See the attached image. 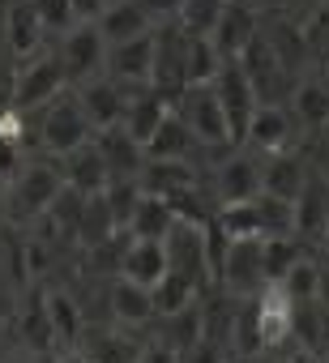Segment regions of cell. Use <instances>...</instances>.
Returning <instances> with one entry per match:
<instances>
[{
  "label": "cell",
  "instance_id": "1",
  "mask_svg": "<svg viewBox=\"0 0 329 363\" xmlns=\"http://www.w3.org/2000/svg\"><path fill=\"white\" fill-rule=\"evenodd\" d=\"M65 193H69V184H65L60 162H39V158H30V162L18 171V179L9 184V223H13V227H30V223L48 218V214L60 206Z\"/></svg>",
  "mask_w": 329,
  "mask_h": 363
},
{
  "label": "cell",
  "instance_id": "2",
  "mask_svg": "<svg viewBox=\"0 0 329 363\" xmlns=\"http://www.w3.org/2000/svg\"><path fill=\"white\" fill-rule=\"evenodd\" d=\"M176 111H180V120L189 124L193 141L214 154V167H218L231 150H240L235 137H231V120H227V111H223V99H218L214 86H189V90H180V94H176Z\"/></svg>",
  "mask_w": 329,
  "mask_h": 363
},
{
  "label": "cell",
  "instance_id": "3",
  "mask_svg": "<svg viewBox=\"0 0 329 363\" xmlns=\"http://www.w3.org/2000/svg\"><path fill=\"white\" fill-rule=\"evenodd\" d=\"M30 120H35V141H39V150L52 154V162H60L73 150H82V145L94 141V124L86 120V111H82V103H77L73 90L60 94L56 103H48L43 111H35Z\"/></svg>",
  "mask_w": 329,
  "mask_h": 363
},
{
  "label": "cell",
  "instance_id": "4",
  "mask_svg": "<svg viewBox=\"0 0 329 363\" xmlns=\"http://www.w3.org/2000/svg\"><path fill=\"white\" fill-rule=\"evenodd\" d=\"M69 90H73L69 86V73H65V65H60V56L52 48V52L18 65V77L9 86V107H18L22 116H35V111H43L48 103H56Z\"/></svg>",
  "mask_w": 329,
  "mask_h": 363
},
{
  "label": "cell",
  "instance_id": "5",
  "mask_svg": "<svg viewBox=\"0 0 329 363\" xmlns=\"http://www.w3.org/2000/svg\"><path fill=\"white\" fill-rule=\"evenodd\" d=\"M107 52H111V48H107L99 22H77L69 35H60V48H56V56H60V65H65L73 90L107 73Z\"/></svg>",
  "mask_w": 329,
  "mask_h": 363
},
{
  "label": "cell",
  "instance_id": "6",
  "mask_svg": "<svg viewBox=\"0 0 329 363\" xmlns=\"http://www.w3.org/2000/svg\"><path fill=\"white\" fill-rule=\"evenodd\" d=\"M0 43H5V52L18 65H26V60L52 52L48 48L52 43V30H48V22L39 18V9L30 5V0H9L5 18H0Z\"/></svg>",
  "mask_w": 329,
  "mask_h": 363
},
{
  "label": "cell",
  "instance_id": "7",
  "mask_svg": "<svg viewBox=\"0 0 329 363\" xmlns=\"http://www.w3.org/2000/svg\"><path fill=\"white\" fill-rule=\"evenodd\" d=\"M214 282H223V291H231L235 299H257L269 286V278H265V240H231Z\"/></svg>",
  "mask_w": 329,
  "mask_h": 363
},
{
  "label": "cell",
  "instance_id": "8",
  "mask_svg": "<svg viewBox=\"0 0 329 363\" xmlns=\"http://www.w3.org/2000/svg\"><path fill=\"white\" fill-rule=\"evenodd\" d=\"M210 189H214V201H218V206L261 197V154H252V150H244V145L231 150V154L210 171Z\"/></svg>",
  "mask_w": 329,
  "mask_h": 363
},
{
  "label": "cell",
  "instance_id": "9",
  "mask_svg": "<svg viewBox=\"0 0 329 363\" xmlns=\"http://www.w3.org/2000/svg\"><path fill=\"white\" fill-rule=\"evenodd\" d=\"M240 69L248 73V82L257 86V99L261 103H291V90H295V77L286 73V65L274 56V48L265 43V35H257L244 56H240Z\"/></svg>",
  "mask_w": 329,
  "mask_h": 363
},
{
  "label": "cell",
  "instance_id": "10",
  "mask_svg": "<svg viewBox=\"0 0 329 363\" xmlns=\"http://www.w3.org/2000/svg\"><path fill=\"white\" fill-rule=\"evenodd\" d=\"M77 94V103H82V111H86V120L94 124V133H107V128H120L124 124V116H128V103H133V86H120L116 77H94V82H86V86H77L73 90Z\"/></svg>",
  "mask_w": 329,
  "mask_h": 363
},
{
  "label": "cell",
  "instance_id": "11",
  "mask_svg": "<svg viewBox=\"0 0 329 363\" xmlns=\"http://www.w3.org/2000/svg\"><path fill=\"white\" fill-rule=\"evenodd\" d=\"M214 90H218L223 111H227V120H231L235 145H244V133H248V124H252V116H257V107H261L257 86L248 82V73L240 69V60H227L223 73H218V82H214Z\"/></svg>",
  "mask_w": 329,
  "mask_h": 363
},
{
  "label": "cell",
  "instance_id": "12",
  "mask_svg": "<svg viewBox=\"0 0 329 363\" xmlns=\"http://www.w3.org/2000/svg\"><path fill=\"white\" fill-rule=\"evenodd\" d=\"M295 133H303V128H299V120L291 116L286 103H261L252 124H248V133H244V150H252L261 158L265 154H282V150H291Z\"/></svg>",
  "mask_w": 329,
  "mask_h": 363
},
{
  "label": "cell",
  "instance_id": "13",
  "mask_svg": "<svg viewBox=\"0 0 329 363\" xmlns=\"http://www.w3.org/2000/svg\"><path fill=\"white\" fill-rule=\"evenodd\" d=\"M154 56H158V26L141 39H128V43H116L107 52V77H116L120 86H154Z\"/></svg>",
  "mask_w": 329,
  "mask_h": 363
},
{
  "label": "cell",
  "instance_id": "14",
  "mask_svg": "<svg viewBox=\"0 0 329 363\" xmlns=\"http://www.w3.org/2000/svg\"><path fill=\"white\" fill-rule=\"evenodd\" d=\"M257 325H261V346L265 354H278L295 342V299L269 282L261 295H257Z\"/></svg>",
  "mask_w": 329,
  "mask_h": 363
},
{
  "label": "cell",
  "instance_id": "15",
  "mask_svg": "<svg viewBox=\"0 0 329 363\" xmlns=\"http://www.w3.org/2000/svg\"><path fill=\"white\" fill-rule=\"evenodd\" d=\"M172 269V252H167V240H124L120 248V261H116V274L154 291Z\"/></svg>",
  "mask_w": 329,
  "mask_h": 363
},
{
  "label": "cell",
  "instance_id": "16",
  "mask_svg": "<svg viewBox=\"0 0 329 363\" xmlns=\"http://www.w3.org/2000/svg\"><path fill=\"white\" fill-rule=\"evenodd\" d=\"M261 22H265V13H261L257 0H227V9H223V18H218L210 39H214V48L227 60H240L244 48L261 35Z\"/></svg>",
  "mask_w": 329,
  "mask_h": 363
},
{
  "label": "cell",
  "instance_id": "17",
  "mask_svg": "<svg viewBox=\"0 0 329 363\" xmlns=\"http://www.w3.org/2000/svg\"><path fill=\"white\" fill-rule=\"evenodd\" d=\"M137 179H141L145 193H158V197H167L176 206H180V197L201 189V171L193 167V158H145Z\"/></svg>",
  "mask_w": 329,
  "mask_h": 363
},
{
  "label": "cell",
  "instance_id": "18",
  "mask_svg": "<svg viewBox=\"0 0 329 363\" xmlns=\"http://www.w3.org/2000/svg\"><path fill=\"white\" fill-rule=\"evenodd\" d=\"M308 175H312V167L303 162V154H295V150L265 154V158H261V193L295 206V197H299L303 184H308Z\"/></svg>",
  "mask_w": 329,
  "mask_h": 363
},
{
  "label": "cell",
  "instance_id": "19",
  "mask_svg": "<svg viewBox=\"0 0 329 363\" xmlns=\"http://www.w3.org/2000/svg\"><path fill=\"white\" fill-rule=\"evenodd\" d=\"M107 303H111V320H116L120 329H128V333L150 329V325L158 320L154 291H145V286H137V282H128V278H120V274H116V282H111V291H107Z\"/></svg>",
  "mask_w": 329,
  "mask_h": 363
},
{
  "label": "cell",
  "instance_id": "20",
  "mask_svg": "<svg viewBox=\"0 0 329 363\" xmlns=\"http://www.w3.org/2000/svg\"><path fill=\"white\" fill-rule=\"evenodd\" d=\"M43 312H48V325H52V337L60 350H77L86 342V312L82 303L65 291V286H48L43 291Z\"/></svg>",
  "mask_w": 329,
  "mask_h": 363
},
{
  "label": "cell",
  "instance_id": "21",
  "mask_svg": "<svg viewBox=\"0 0 329 363\" xmlns=\"http://www.w3.org/2000/svg\"><path fill=\"white\" fill-rule=\"evenodd\" d=\"M60 171H65V184L73 193H82V197L107 193V184L116 179L111 167H107V158H103V150H99V141H90V145L73 150L69 158H60Z\"/></svg>",
  "mask_w": 329,
  "mask_h": 363
},
{
  "label": "cell",
  "instance_id": "22",
  "mask_svg": "<svg viewBox=\"0 0 329 363\" xmlns=\"http://www.w3.org/2000/svg\"><path fill=\"white\" fill-rule=\"evenodd\" d=\"M286 107H291V116L299 120L303 133H316V137H320V133L329 128V82H325V73L312 69L308 77H299Z\"/></svg>",
  "mask_w": 329,
  "mask_h": 363
},
{
  "label": "cell",
  "instance_id": "23",
  "mask_svg": "<svg viewBox=\"0 0 329 363\" xmlns=\"http://www.w3.org/2000/svg\"><path fill=\"white\" fill-rule=\"evenodd\" d=\"M172 107H176V99H167V94L154 90V86H141V90H133V103H128V116H124L120 128L137 145H150V137L162 128V120L172 116Z\"/></svg>",
  "mask_w": 329,
  "mask_h": 363
},
{
  "label": "cell",
  "instance_id": "24",
  "mask_svg": "<svg viewBox=\"0 0 329 363\" xmlns=\"http://www.w3.org/2000/svg\"><path fill=\"white\" fill-rule=\"evenodd\" d=\"M176 223H180L176 201L158 197V193H141V201H137V210L124 227V240H167L176 231Z\"/></svg>",
  "mask_w": 329,
  "mask_h": 363
},
{
  "label": "cell",
  "instance_id": "25",
  "mask_svg": "<svg viewBox=\"0 0 329 363\" xmlns=\"http://www.w3.org/2000/svg\"><path fill=\"white\" fill-rule=\"evenodd\" d=\"M325 227H329V184L312 171L303 193L295 197V240L312 244L325 235Z\"/></svg>",
  "mask_w": 329,
  "mask_h": 363
},
{
  "label": "cell",
  "instance_id": "26",
  "mask_svg": "<svg viewBox=\"0 0 329 363\" xmlns=\"http://www.w3.org/2000/svg\"><path fill=\"white\" fill-rule=\"evenodd\" d=\"M158 22L150 18V9L141 5V0H116V5H107V13L99 18V30L107 39V48L116 43H128V39H141L150 35Z\"/></svg>",
  "mask_w": 329,
  "mask_h": 363
},
{
  "label": "cell",
  "instance_id": "27",
  "mask_svg": "<svg viewBox=\"0 0 329 363\" xmlns=\"http://www.w3.org/2000/svg\"><path fill=\"white\" fill-rule=\"evenodd\" d=\"M210 218L218 223V231H223L227 240H269V235H274L269 223H265V214H261V201H257V197H252V201L218 206Z\"/></svg>",
  "mask_w": 329,
  "mask_h": 363
},
{
  "label": "cell",
  "instance_id": "28",
  "mask_svg": "<svg viewBox=\"0 0 329 363\" xmlns=\"http://www.w3.org/2000/svg\"><path fill=\"white\" fill-rule=\"evenodd\" d=\"M82 350H86L94 363H137V359H141V342H137L128 329H120V325L86 329Z\"/></svg>",
  "mask_w": 329,
  "mask_h": 363
},
{
  "label": "cell",
  "instance_id": "29",
  "mask_svg": "<svg viewBox=\"0 0 329 363\" xmlns=\"http://www.w3.org/2000/svg\"><path fill=\"white\" fill-rule=\"evenodd\" d=\"M223 65H227V56L214 48L210 35H189L184 39V90L189 86H214Z\"/></svg>",
  "mask_w": 329,
  "mask_h": 363
},
{
  "label": "cell",
  "instance_id": "30",
  "mask_svg": "<svg viewBox=\"0 0 329 363\" xmlns=\"http://www.w3.org/2000/svg\"><path fill=\"white\" fill-rule=\"evenodd\" d=\"M94 141H99V150H103V158H107V167H111L116 179H137V175H141V167H145V145H137L124 128L94 133Z\"/></svg>",
  "mask_w": 329,
  "mask_h": 363
},
{
  "label": "cell",
  "instance_id": "31",
  "mask_svg": "<svg viewBox=\"0 0 329 363\" xmlns=\"http://www.w3.org/2000/svg\"><path fill=\"white\" fill-rule=\"evenodd\" d=\"M193 133H189V124L180 120V111L172 107V116L162 120V128L150 137V145H145V158H189L193 154Z\"/></svg>",
  "mask_w": 329,
  "mask_h": 363
},
{
  "label": "cell",
  "instance_id": "32",
  "mask_svg": "<svg viewBox=\"0 0 329 363\" xmlns=\"http://www.w3.org/2000/svg\"><path fill=\"white\" fill-rule=\"evenodd\" d=\"M320 274H325V265L303 252V257L286 269V278H282L278 286H282L295 303H312V299H320Z\"/></svg>",
  "mask_w": 329,
  "mask_h": 363
},
{
  "label": "cell",
  "instance_id": "33",
  "mask_svg": "<svg viewBox=\"0 0 329 363\" xmlns=\"http://www.w3.org/2000/svg\"><path fill=\"white\" fill-rule=\"evenodd\" d=\"M141 193H145V189H141V179H111V184H107L103 201H107V214H111V223H116L120 235H124V227H128V218H133Z\"/></svg>",
  "mask_w": 329,
  "mask_h": 363
},
{
  "label": "cell",
  "instance_id": "34",
  "mask_svg": "<svg viewBox=\"0 0 329 363\" xmlns=\"http://www.w3.org/2000/svg\"><path fill=\"white\" fill-rule=\"evenodd\" d=\"M299 257H303V240H295V235H269L265 240V278L269 282H282L286 269Z\"/></svg>",
  "mask_w": 329,
  "mask_h": 363
},
{
  "label": "cell",
  "instance_id": "35",
  "mask_svg": "<svg viewBox=\"0 0 329 363\" xmlns=\"http://www.w3.org/2000/svg\"><path fill=\"white\" fill-rule=\"evenodd\" d=\"M223 9H227V0H184V9H180L176 22H180L189 35H214Z\"/></svg>",
  "mask_w": 329,
  "mask_h": 363
},
{
  "label": "cell",
  "instance_id": "36",
  "mask_svg": "<svg viewBox=\"0 0 329 363\" xmlns=\"http://www.w3.org/2000/svg\"><path fill=\"white\" fill-rule=\"evenodd\" d=\"M299 30H303L308 48H312L316 65H325V60H329V0H320V5L299 22Z\"/></svg>",
  "mask_w": 329,
  "mask_h": 363
},
{
  "label": "cell",
  "instance_id": "37",
  "mask_svg": "<svg viewBox=\"0 0 329 363\" xmlns=\"http://www.w3.org/2000/svg\"><path fill=\"white\" fill-rule=\"evenodd\" d=\"M30 5L39 9V18L48 22V30L60 39V35H69L82 18H77V5H73V0H30Z\"/></svg>",
  "mask_w": 329,
  "mask_h": 363
},
{
  "label": "cell",
  "instance_id": "38",
  "mask_svg": "<svg viewBox=\"0 0 329 363\" xmlns=\"http://www.w3.org/2000/svg\"><path fill=\"white\" fill-rule=\"evenodd\" d=\"M316 5H320V0H265V9H269V13L291 18V22H303Z\"/></svg>",
  "mask_w": 329,
  "mask_h": 363
},
{
  "label": "cell",
  "instance_id": "39",
  "mask_svg": "<svg viewBox=\"0 0 329 363\" xmlns=\"http://www.w3.org/2000/svg\"><path fill=\"white\" fill-rule=\"evenodd\" d=\"M137 363H184V354L176 346H167V342H145Z\"/></svg>",
  "mask_w": 329,
  "mask_h": 363
},
{
  "label": "cell",
  "instance_id": "40",
  "mask_svg": "<svg viewBox=\"0 0 329 363\" xmlns=\"http://www.w3.org/2000/svg\"><path fill=\"white\" fill-rule=\"evenodd\" d=\"M22 261H26V278H39V274L48 269V244L30 240V244L22 248Z\"/></svg>",
  "mask_w": 329,
  "mask_h": 363
},
{
  "label": "cell",
  "instance_id": "41",
  "mask_svg": "<svg viewBox=\"0 0 329 363\" xmlns=\"http://www.w3.org/2000/svg\"><path fill=\"white\" fill-rule=\"evenodd\" d=\"M141 5H145V9H150V18L162 26V22H176V18H180L184 0H141Z\"/></svg>",
  "mask_w": 329,
  "mask_h": 363
},
{
  "label": "cell",
  "instance_id": "42",
  "mask_svg": "<svg viewBox=\"0 0 329 363\" xmlns=\"http://www.w3.org/2000/svg\"><path fill=\"white\" fill-rule=\"evenodd\" d=\"M73 5H77V18L82 22H99L107 13V0H73Z\"/></svg>",
  "mask_w": 329,
  "mask_h": 363
},
{
  "label": "cell",
  "instance_id": "43",
  "mask_svg": "<svg viewBox=\"0 0 329 363\" xmlns=\"http://www.w3.org/2000/svg\"><path fill=\"white\" fill-rule=\"evenodd\" d=\"M312 158H316V162H312V171H316V175L325 179V184H329V141H325V137H320V150H316Z\"/></svg>",
  "mask_w": 329,
  "mask_h": 363
},
{
  "label": "cell",
  "instance_id": "44",
  "mask_svg": "<svg viewBox=\"0 0 329 363\" xmlns=\"http://www.w3.org/2000/svg\"><path fill=\"white\" fill-rule=\"evenodd\" d=\"M282 363H320V354H316V350H303V346H295L291 354H282Z\"/></svg>",
  "mask_w": 329,
  "mask_h": 363
},
{
  "label": "cell",
  "instance_id": "45",
  "mask_svg": "<svg viewBox=\"0 0 329 363\" xmlns=\"http://www.w3.org/2000/svg\"><path fill=\"white\" fill-rule=\"evenodd\" d=\"M0 223H9V179H0Z\"/></svg>",
  "mask_w": 329,
  "mask_h": 363
},
{
  "label": "cell",
  "instance_id": "46",
  "mask_svg": "<svg viewBox=\"0 0 329 363\" xmlns=\"http://www.w3.org/2000/svg\"><path fill=\"white\" fill-rule=\"evenodd\" d=\"M60 363H94V359L77 346V350H60Z\"/></svg>",
  "mask_w": 329,
  "mask_h": 363
},
{
  "label": "cell",
  "instance_id": "47",
  "mask_svg": "<svg viewBox=\"0 0 329 363\" xmlns=\"http://www.w3.org/2000/svg\"><path fill=\"white\" fill-rule=\"evenodd\" d=\"M30 363H60V350H56V354H52V350H39Z\"/></svg>",
  "mask_w": 329,
  "mask_h": 363
},
{
  "label": "cell",
  "instance_id": "48",
  "mask_svg": "<svg viewBox=\"0 0 329 363\" xmlns=\"http://www.w3.org/2000/svg\"><path fill=\"white\" fill-rule=\"evenodd\" d=\"M320 363H329V342H325V346H320Z\"/></svg>",
  "mask_w": 329,
  "mask_h": 363
},
{
  "label": "cell",
  "instance_id": "49",
  "mask_svg": "<svg viewBox=\"0 0 329 363\" xmlns=\"http://www.w3.org/2000/svg\"><path fill=\"white\" fill-rule=\"evenodd\" d=\"M320 73H325V82H329V60H325V65H320Z\"/></svg>",
  "mask_w": 329,
  "mask_h": 363
},
{
  "label": "cell",
  "instance_id": "50",
  "mask_svg": "<svg viewBox=\"0 0 329 363\" xmlns=\"http://www.w3.org/2000/svg\"><path fill=\"white\" fill-rule=\"evenodd\" d=\"M320 240H325V248H329V227H325V235H320Z\"/></svg>",
  "mask_w": 329,
  "mask_h": 363
},
{
  "label": "cell",
  "instance_id": "51",
  "mask_svg": "<svg viewBox=\"0 0 329 363\" xmlns=\"http://www.w3.org/2000/svg\"><path fill=\"white\" fill-rule=\"evenodd\" d=\"M0 56H9V52H5V43H0Z\"/></svg>",
  "mask_w": 329,
  "mask_h": 363
},
{
  "label": "cell",
  "instance_id": "52",
  "mask_svg": "<svg viewBox=\"0 0 329 363\" xmlns=\"http://www.w3.org/2000/svg\"><path fill=\"white\" fill-rule=\"evenodd\" d=\"M107 5H116V0H107Z\"/></svg>",
  "mask_w": 329,
  "mask_h": 363
},
{
  "label": "cell",
  "instance_id": "53",
  "mask_svg": "<svg viewBox=\"0 0 329 363\" xmlns=\"http://www.w3.org/2000/svg\"><path fill=\"white\" fill-rule=\"evenodd\" d=\"M257 5H265V0H257Z\"/></svg>",
  "mask_w": 329,
  "mask_h": 363
}]
</instances>
